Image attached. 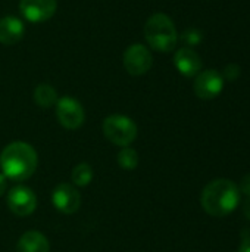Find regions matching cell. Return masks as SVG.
I'll list each match as a JSON object with an SVG mask.
<instances>
[{
  "label": "cell",
  "instance_id": "5bb4252c",
  "mask_svg": "<svg viewBox=\"0 0 250 252\" xmlns=\"http://www.w3.org/2000/svg\"><path fill=\"white\" fill-rule=\"evenodd\" d=\"M32 97H34V102H35L40 108H50V106H55L56 102L59 100L56 89H55L53 86H50V84H46V83H43V84H40V86L35 87Z\"/></svg>",
  "mask_w": 250,
  "mask_h": 252
},
{
  "label": "cell",
  "instance_id": "277c9868",
  "mask_svg": "<svg viewBox=\"0 0 250 252\" xmlns=\"http://www.w3.org/2000/svg\"><path fill=\"white\" fill-rule=\"evenodd\" d=\"M105 137L116 146H130L137 137V126L127 115L113 114L103 120Z\"/></svg>",
  "mask_w": 250,
  "mask_h": 252
},
{
  "label": "cell",
  "instance_id": "ffe728a7",
  "mask_svg": "<svg viewBox=\"0 0 250 252\" xmlns=\"http://www.w3.org/2000/svg\"><path fill=\"white\" fill-rule=\"evenodd\" d=\"M243 213H245L246 219L250 220V198H248V201L243 204Z\"/></svg>",
  "mask_w": 250,
  "mask_h": 252
},
{
  "label": "cell",
  "instance_id": "6da1fadb",
  "mask_svg": "<svg viewBox=\"0 0 250 252\" xmlns=\"http://www.w3.org/2000/svg\"><path fill=\"white\" fill-rule=\"evenodd\" d=\"M38 165L35 149L27 142H12L4 146L0 154L1 174L13 182H24L29 179Z\"/></svg>",
  "mask_w": 250,
  "mask_h": 252
},
{
  "label": "cell",
  "instance_id": "52a82bcc",
  "mask_svg": "<svg viewBox=\"0 0 250 252\" xmlns=\"http://www.w3.org/2000/svg\"><path fill=\"white\" fill-rule=\"evenodd\" d=\"M224 89V75L217 69H206L196 75L193 90L197 97L211 100L221 94Z\"/></svg>",
  "mask_w": 250,
  "mask_h": 252
},
{
  "label": "cell",
  "instance_id": "3957f363",
  "mask_svg": "<svg viewBox=\"0 0 250 252\" xmlns=\"http://www.w3.org/2000/svg\"><path fill=\"white\" fill-rule=\"evenodd\" d=\"M144 38L147 44L158 52H171L178 41V32L174 21L165 13L152 15L144 24Z\"/></svg>",
  "mask_w": 250,
  "mask_h": 252
},
{
  "label": "cell",
  "instance_id": "5b68a950",
  "mask_svg": "<svg viewBox=\"0 0 250 252\" xmlns=\"http://www.w3.org/2000/svg\"><path fill=\"white\" fill-rule=\"evenodd\" d=\"M56 117L57 121L62 127L68 128V130H77L84 124L85 120V112L83 105L69 96L60 97L56 102Z\"/></svg>",
  "mask_w": 250,
  "mask_h": 252
},
{
  "label": "cell",
  "instance_id": "ba28073f",
  "mask_svg": "<svg viewBox=\"0 0 250 252\" xmlns=\"http://www.w3.org/2000/svg\"><path fill=\"white\" fill-rule=\"evenodd\" d=\"M7 207L18 217H28L37 208V196L27 186H15L7 193Z\"/></svg>",
  "mask_w": 250,
  "mask_h": 252
},
{
  "label": "cell",
  "instance_id": "7c38bea8",
  "mask_svg": "<svg viewBox=\"0 0 250 252\" xmlns=\"http://www.w3.org/2000/svg\"><path fill=\"white\" fill-rule=\"evenodd\" d=\"M25 32L24 22L16 16H4L0 19V43L4 46H13Z\"/></svg>",
  "mask_w": 250,
  "mask_h": 252
},
{
  "label": "cell",
  "instance_id": "4fadbf2b",
  "mask_svg": "<svg viewBox=\"0 0 250 252\" xmlns=\"http://www.w3.org/2000/svg\"><path fill=\"white\" fill-rule=\"evenodd\" d=\"M16 252H49L50 251V244L47 238L37 232V230H29L25 232L19 241L16 242Z\"/></svg>",
  "mask_w": 250,
  "mask_h": 252
},
{
  "label": "cell",
  "instance_id": "ac0fdd59",
  "mask_svg": "<svg viewBox=\"0 0 250 252\" xmlns=\"http://www.w3.org/2000/svg\"><path fill=\"white\" fill-rule=\"evenodd\" d=\"M6 189H7V179L0 173V196L4 195Z\"/></svg>",
  "mask_w": 250,
  "mask_h": 252
},
{
  "label": "cell",
  "instance_id": "9a60e30c",
  "mask_svg": "<svg viewBox=\"0 0 250 252\" xmlns=\"http://www.w3.org/2000/svg\"><path fill=\"white\" fill-rule=\"evenodd\" d=\"M118 164L122 170L125 171H133L137 168L139 165V154L130 148V146H124L119 152H118Z\"/></svg>",
  "mask_w": 250,
  "mask_h": 252
},
{
  "label": "cell",
  "instance_id": "8fae6325",
  "mask_svg": "<svg viewBox=\"0 0 250 252\" xmlns=\"http://www.w3.org/2000/svg\"><path fill=\"white\" fill-rule=\"evenodd\" d=\"M174 65L184 77H196L202 69V59L199 53L190 47H181L174 55Z\"/></svg>",
  "mask_w": 250,
  "mask_h": 252
},
{
  "label": "cell",
  "instance_id": "d6986e66",
  "mask_svg": "<svg viewBox=\"0 0 250 252\" xmlns=\"http://www.w3.org/2000/svg\"><path fill=\"white\" fill-rule=\"evenodd\" d=\"M239 252H250V238H245L240 244Z\"/></svg>",
  "mask_w": 250,
  "mask_h": 252
},
{
  "label": "cell",
  "instance_id": "e0dca14e",
  "mask_svg": "<svg viewBox=\"0 0 250 252\" xmlns=\"http://www.w3.org/2000/svg\"><path fill=\"white\" fill-rule=\"evenodd\" d=\"M239 190L240 193L246 195L248 198H250V174L245 176L240 182V186H239Z\"/></svg>",
  "mask_w": 250,
  "mask_h": 252
},
{
  "label": "cell",
  "instance_id": "8992f818",
  "mask_svg": "<svg viewBox=\"0 0 250 252\" xmlns=\"http://www.w3.org/2000/svg\"><path fill=\"white\" fill-rule=\"evenodd\" d=\"M122 61H124V68L127 69V72L134 77L146 74L153 65V56L150 50L140 43L131 44L124 52Z\"/></svg>",
  "mask_w": 250,
  "mask_h": 252
},
{
  "label": "cell",
  "instance_id": "30bf717a",
  "mask_svg": "<svg viewBox=\"0 0 250 252\" xmlns=\"http://www.w3.org/2000/svg\"><path fill=\"white\" fill-rule=\"evenodd\" d=\"M53 207L62 214H74L81 205L80 192L69 183H60L52 193Z\"/></svg>",
  "mask_w": 250,
  "mask_h": 252
},
{
  "label": "cell",
  "instance_id": "2e32d148",
  "mask_svg": "<svg viewBox=\"0 0 250 252\" xmlns=\"http://www.w3.org/2000/svg\"><path fill=\"white\" fill-rule=\"evenodd\" d=\"M91 180H93V168L87 162H81L72 170V183L75 186L80 188L88 186Z\"/></svg>",
  "mask_w": 250,
  "mask_h": 252
},
{
  "label": "cell",
  "instance_id": "7a4b0ae2",
  "mask_svg": "<svg viewBox=\"0 0 250 252\" xmlns=\"http://www.w3.org/2000/svg\"><path fill=\"white\" fill-rule=\"evenodd\" d=\"M239 186L228 179H215L208 183L202 192V207L212 217H225L240 204Z\"/></svg>",
  "mask_w": 250,
  "mask_h": 252
},
{
  "label": "cell",
  "instance_id": "9c48e42d",
  "mask_svg": "<svg viewBox=\"0 0 250 252\" xmlns=\"http://www.w3.org/2000/svg\"><path fill=\"white\" fill-rule=\"evenodd\" d=\"M57 9V0H21L19 10L22 16L32 24L50 19Z\"/></svg>",
  "mask_w": 250,
  "mask_h": 252
}]
</instances>
